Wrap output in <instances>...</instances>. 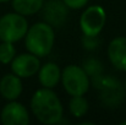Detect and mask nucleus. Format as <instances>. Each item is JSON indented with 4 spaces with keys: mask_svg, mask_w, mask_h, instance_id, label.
Masks as SVG:
<instances>
[{
    "mask_svg": "<svg viewBox=\"0 0 126 125\" xmlns=\"http://www.w3.org/2000/svg\"><path fill=\"white\" fill-rule=\"evenodd\" d=\"M99 44V41L97 36H84L83 37V45L87 49H94Z\"/></svg>",
    "mask_w": 126,
    "mask_h": 125,
    "instance_id": "obj_17",
    "label": "nucleus"
},
{
    "mask_svg": "<svg viewBox=\"0 0 126 125\" xmlns=\"http://www.w3.org/2000/svg\"><path fill=\"white\" fill-rule=\"evenodd\" d=\"M124 87H125V92H126V80H125V86Z\"/></svg>",
    "mask_w": 126,
    "mask_h": 125,
    "instance_id": "obj_21",
    "label": "nucleus"
},
{
    "mask_svg": "<svg viewBox=\"0 0 126 125\" xmlns=\"http://www.w3.org/2000/svg\"><path fill=\"white\" fill-rule=\"evenodd\" d=\"M28 31L26 17L17 12L6 14L0 18V39L2 42H15L22 39Z\"/></svg>",
    "mask_w": 126,
    "mask_h": 125,
    "instance_id": "obj_3",
    "label": "nucleus"
},
{
    "mask_svg": "<svg viewBox=\"0 0 126 125\" xmlns=\"http://www.w3.org/2000/svg\"><path fill=\"white\" fill-rule=\"evenodd\" d=\"M121 125H126V120L125 122H121Z\"/></svg>",
    "mask_w": 126,
    "mask_h": 125,
    "instance_id": "obj_20",
    "label": "nucleus"
},
{
    "mask_svg": "<svg viewBox=\"0 0 126 125\" xmlns=\"http://www.w3.org/2000/svg\"><path fill=\"white\" fill-rule=\"evenodd\" d=\"M1 123L5 125H27L30 123V115L27 109L17 102L7 103L0 114Z\"/></svg>",
    "mask_w": 126,
    "mask_h": 125,
    "instance_id": "obj_9",
    "label": "nucleus"
},
{
    "mask_svg": "<svg viewBox=\"0 0 126 125\" xmlns=\"http://www.w3.org/2000/svg\"><path fill=\"white\" fill-rule=\"evenodd\" d=\"M65 2V5L70 9H82L87 5L88 0H63Z\"/></svg>",
    "mask_w": 126,
    "mask_h": 125,
    "instance_id": "obj_18",
    "label": "nucleus"
},
{
    "mask_svg": "<svg viewBox=\"0 0 126 125\" xmlns=\"http://www.w3.org/2000/svg\"><path fill=\"white\" fill-rule=\"evenodd\" d=\"M38 77L39 82L45 88H53L55 87L59 80L61 79L60 69L54 63H47L38 70Z\"/></svg>",
    "mask_w": 126,
    "mask_h": 125,
    "instance_id": "obj_12",
    "label": "nucleus"
},
{
    "mask_svg": "<svg viewBox=\"0 0 126 125\" xmlns=\"http://www.w3.org/2000/svg\"><path fill=\"white\" fill-rule=\"evenodd\" d=\"M94 87H97L99 89L100 93V99L103 102V104H105L107 107H118L125 96V87L120 83L119 80L114 79V77H98L95 80H93Z\"/></svg>",
    "mask_w": 126,
    "mask_h": 125,
    "instance_id": "obj_5",
    "label": "nucleus"
},
{
    "mask_svg": "<svg viewBox=\"0 0 126 125\" xmlns=\"http://www.w3.org/2000/svg\"><path fill=\"white\" fill-rule=\"evenodd\" d=\"M39 68L41 61L38 56L32 53L17 55L11 61V70L18 77H31L38 72Z\"/></svg>",
    "mask_w": 126,
    "mask_h": 125,
    "instance_id": "obj_7",
    "label": "nucleus"
},
{
    "mask_svg": "<svg viewBox=\"0 0 126 125\" xmlns=\"http://www.w3.org/2000/svg\"><path fill=\"white\" fill-rule=\"evenodd\" d=\"M61 81L70 96H83L89 88V77L81 66H66L61 72Z\"/></svg>",
    "mask_w": 126,
    "mask_h": 125,
    "instance_id": "obj_4",
    "label": "nucleus"
},
{
    "mask_svg": "<svg viewBox=\"0 0 126 125\" xmlns=\"http://www.w3.org/2000/svg\"><path fill=\"white\" fill-rule=\"evenodd\" d=\"M25 38L27 50L43 58L51 52L55 41V33L54 28L47 22H38L28 28Z\"/></svg>",
    "mask_w": 126,
    "mask_h": 125,
    "instance_id": "obj_2",
    "label": "nucleus"
},
{
    "mask_svg": "<svg viewBox=\"0 0 126 125\" xmlns=\"http://www.w3.org/2000/svg\"><path fill=\"white\" fill-rule=\"evenodd\" d=\"M83 70L86 71V74L88 75V77H92L93 80L98 79L102 76V64L95 60V59H88L83 63Z\"/></svg>",
    "mask_w": 126,
    "mask_h": 125,
    "instance_id": "obj_15",
    "label": "nucleus"
},
{
    "mask_svg": "<svg viewBox=\"0 0 126 125\" xmlns=\"http://www.w3.org/2000/svg\"><path fill=\"white\" fill-rule=\"evenodd\" d=\"M43 18L51 27H61L67 18V6L60 0H49L43 7Z\"/></svg>",
    "mask_w": 126,
    "mask_h": 125,
    "instance_id": "obj_8",
    "label": "nucleus"
},
{
    "mask_svg": "<svg viewBox=\"0 0 126 125\" xmlns=\"http://www.w3.org/2000/svg\"><path fill=\"white\" fill-rule=\"evenodd\" d=\"M44 0H12V7L15 12L23 16L33 15L43 7Z\"/></svg>",
    "mask_w": 126,
    "mask_h": 125,
    "instance_id": "obj_13",
    "label": "nucleus"
},
{
    "mask_svg": "<svg viewBox=\"0 0 126 125\" xmlns=\"http://www.w3.org/2000/svg\"><path fill=\"white\" fill-rule=\"evenodd\" d=\"M69 108L74 117L81 118L88 110V102L82 96H72V98L69 103Z\"/></svg>",
    "mask_w": 126,
    "mask_h": 125,
    "instance_id": "obj_14",
    "label": "nucleus"
},
{
    "mask_svg": "<svg viewBox=\"0 0 126 125\" xmlns=\"http://www.w3.org/2000/svg\"><path fill=\"white\" fill-rule=\"evenodd\" d=\"M16 50L12 43L10 42H2L0 44V63L2 64H9L15 58Z\"/></svg>",
    "mask_w": 126,
    "mask_h": 125,
    "instance_id": "obj_16",
    "label": "nucleus"
},
{
    "mask_svg": "<svg viewBox=\"0 0 126 125\" xmlns=\"http://www.w3.org/2000/svg\"><path fill=\"white\" fill-rule=\"evenodd\" d=\"M105 20L107 15L104 9L100 5H92L81 15L80 27L84 36H98L105 25Z\"/></svg>",
    "mask_w": 126,
    "mask_h": 125,
    "instance_id": "obj_6",
    "label": "nucleus"
},
{
    "mask_svg": "<svg viewBox=\"0 0 126 125\" xmlns=\"http://www.w3.org/2000/svg\"><path fill=\"white\" fill-rule=\"evenodd\" d=\"M31 109L43 124H58L63 118V106L51 88L36 91L31 99Z\"/></svg>",
    "mask_w": 126,
    "mask_h": 125,
    "instance_id": "obj_1",
    "label": "nucleus"
},
{
    "mask_svg": "<svg viewBox=\"0 0 126 125\" xmlns=\"http://www.w3.org/2000/svg\"><path fill=\"white\" fill-rule=\"evenodd\" d=\"M22 92L21 79L15 74H7L0 80V94L9 101H15Z\"/></svg>",
    "mask_w": 126,
    "mask_h": 125,
    "instance_id": "obj_11",
    "label": "nucleus"
},
{
    "mask_svg": "<svg viewBox=\"0 0 126 125\" xmlns=\"http://www.w3.org/2000/svg\"><path fill=\"white\" fill-rule=\"evenodd\" d=\"M6 1H9V0H0V2H6Z\"/></svg>",
    "mask_w": 126,
    "mask_h": 125,
    "instance_id": "obj_19",
    "label": "nucleus"
},
{
    "mask_svg": "<svg viewBox=\"0 0 126 125\" xmlns=\"http://www.w3.org/2000/svg\"><path fill=\"white\" fill-rule=\"evenodd\" d=\"M108 56L116 69L126 71V37L114 38L109 43Z\"/></svg>",
    "mask_w": 126,
    "mask_h": 125,
    "instance_id": "obj_10",
    "label": "nucleus"
}]
</instances>
